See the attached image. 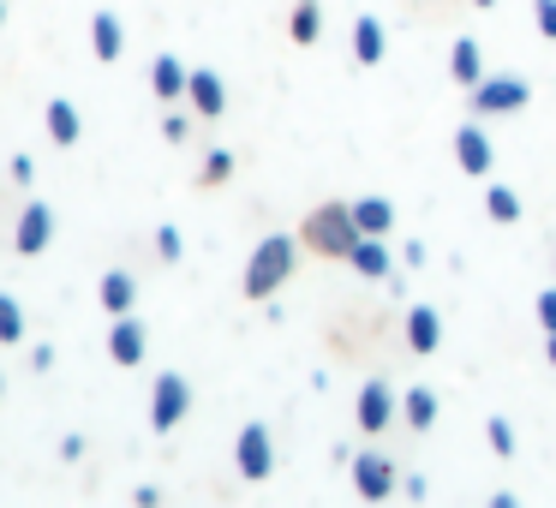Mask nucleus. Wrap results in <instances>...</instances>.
<instances>
[{"mask_svg":"<svg viewBox=\"0 0 556 508\" xmlns=\"http://www.w3.org/2000/svg\"><path fill=\"white\" fill-rule=\"evenodd\" d=\"M144 353H150V329L138 323L132 312L114 317V329H109V359L121 365V371H138V365H144Z\"/></svg>","mask_w":556,"mask_h":508,"instance_id":"10","label":"nucleus"},{"mask_svg":"<svg viewBox=\"0 0 556 508\" xmlns=\"http://www.w3.org/2000/svg\"><path fill=\"white\" fill-rule=\"evenodd\" d=\"M532 317H539V329L551 335V329H556V288H544L539 300H532Z\"/></svg>","mask_w":556,"mask_h":508,"instance_id":"29","label":"nucleus"},{"mask_svg":"<svg viewBox=\"0 0 556 508\" xmlns=\"http://www.w3.org/2000/svg\"><path fill=\"white\" fill-rule=\"evenodd\" d=\"M25 329H30V317H25V305H18V293H0V347H18Z\"/></svg>","mask_w":556,"mask_h":508,"instance_id":"24","label":"nucleus"},{"mask_svg":"<svg viewBox=\"0 0 556 508\" xmlns=\"http://www.w3.org/2000/svg\"><path fill=\"white\" fill-rule=\"evenodd\" d=\"M288 37L300 42V49H317V37H324V0H293Z\"/></svg>","mask_w":556,"mask_h":508,"instance_id":"20","label":"nucleus"},{"mask_svg":"<svg viewBox=\"0 0 556 508\" xmlns=\"http://www.w3.org/2000/svg\"><path fill=\"white\" fill-rule=\"evenodd\" d=\"M348 269H353L359 281H389V276H395V257H389V240H383V233H365V240L353 245Z\"/></svg>","mask_w":556,"mask_h":508,"instance_id":"15","label":"nucleus"},{"mask_svg":"<svg viewBox=\"0 0 556 508\" xmlns=\"http://www.w3.org/2000/svg\"><path fill=\"white\" fill-rule=\"evenodd\" d=\"M0 395H7V377H0Z\"/></svg>","mask_w":556,"mask_h":508,"instance_id":"40","label":"nucleus"},{"mask_svg":"<svg viewBox=\"0 0 556 508\" xmlns=\"http://www.w3.org/2000/svg\"><path fill=\"white\" fill-rule=\"evenodd\" d=\"M401 335H407V353L431 359V353L443 347V312H437V305H407V317H401Z\"/></svg>","mask_w":556,"mask_h":508,"instance_id":"11","label":"nucleus"},{"mask_svg":"<svg viewBox=\"0 0 556 508\" xmlns=\"http://www.w3.org/2000/svg\"><path fill=\"white\" fill-rule=\"evenodd\" d=\"M90 54H97L102 66H114L126 54V25L109 13V7H102V13H90Z\"/></svg>","mask_w":556,"mask_h":508,"instance_id":"17","label":"nucleus"},{"mask_svg":"<svg viewBox=\"0 0 556 508\" xmlns=\"http://www.w3.org/2000/svg\"><path fill=\"white\" fill-rule=\"evenodd\" d=\"M186 85H192V66L180 61V54L162 49L156 61H150V90H156L162 109H174V102H186Z\"/></svg>","mask_w":556,"mask_h":508,"instance_id":"12","label":"nucleus"},{"mask_svg":"<svg viewBox=\"0 0 556 508\" xmlns=\"http://www.w3.org/2000/svg\"><path fill=\"white\" fill-rule=\"evenodd\" d=\"M353 496L359 503H389L395 496V460L377 455V448H359L353 455Z\"/></svg>","mask_w":556,"mask_h":508,"instance_id":"7","label":"nucleus"},{"mask_svg":"<svg viewBox=\"0 0 556 508\" xmlns=\"http://www.w3.org/2000/svg\"><path fill=\"white\" fill-rule=\"evenodd\" d=\"M233 472H240L245 484H269L276 479V436H269V424H240V436H233Z\"/></svg>","mask_w":556,"mask_h":508,"instance_id":"4","label":"nucleus"},{"mask_svg":"<svg viewBox=\"0 0 556 508\" xmlns=\"http://www.w3.org/2000/svg\"><path fill=\"white\" fill-rule=\"evenodd\" d=\"M484 443H491V455H496V460H508V455H515V424H508L503 412H496V419L484 424Z\"/></svg>","mask_w":556,"mask_h":508,"instance_id":"26","label":"nucleus"},{"mask_svg":"<svg viewBox=\"0 0 556 508\" xmlns=\"http://www.w3.org/2000/svg\"><path fill=\"white\" fill-rule=\"evenodd\" d=\"M353 221H359V233H395V204H389V198H353Z\"/></svg>","mask_w":556,"mask_h":508,"instance_id":"22","label":"nucleus"},{"mask_svg":"<svg viewBox=\"0 0 556 508\" xmlns=\"http://www.w3.org/2000/svg\"><path fill=\"white\" fill-rule=\"evenodd\" d=\"M551 264H556V257H551Z\"/></svg>","mask_w":556,"mask_h":508,"instance_id":"41","label":"nucleus"},{"mask_svg":"<svg viewBox=\"0 0 556 508\" xmlns=\"http://www.w3.org/2000/svg\"><path fill=\"white\" fill-rule=\"evenodd\" d=\"M85 455V436H61V460H78Z\"/></svg>","mask_w":556,"mask_h":508,"instance_id":"33","label":"nucleus"},{"mask_svg":"<svg viewBox=\"0 0 556 508\" xmlns=\"http://www.w3.org/2000/svg\"><path fill=\"white\" fill-rule=\"evenodd\" d=\"M383 54H389L383 18H377V13H359V18H353V61H359V66H383Z\"/></svg>","mask_w":556,"mask_h":508,"instance_id":"18","label":"nucleus"},{"mask_svg":"<svg viewBox=\"0 0 556 508\" xmlns=\"http://www.w3.org/2000/svg\"><path fill=\"white\" fill-rule=\"evenodd\" d=\"M472 7H479V13H491V7H496V0H472Z\"/></svg>","mask_w":556,"mask_h":508,"instance_id":"38","label":"nucleus"},{"mask_svg":"<svg viewBox=\"0 0 556 508\" xmlns=\"http://www.w3.org/2000/svg\"><path fill=\"white\" fill-rule=\"evenodd\" d=\"M532 102V85L520 73H484L479 85H472V97H467V114L472 120H491V114H520Z\"/></svg>","mask_w":556,"mask_h":508,"instance_id":"3","label":"nucleus"},{"mask_svg":"<svg viewBox=\"0 0 556 508\" xmlns=\"http://www.w3.org/2000/svg\"><path fill=\"white\" fill-rule=\"evenodd\" d=\"M132 503H138V508H156L162 491H156V484H144V491H132Z\"/></svg>","mask_w":556,"mask_h":508,"instance_id":"35","label":"nucleus"},{"mask_svg":"<svg viewBox=\"0 0 556 508\" xmlns=\"http://www.w3.org/2000/svg\"><path fill=\"white\" fill-rule=\"evenodd\" d=\"M42 132H49V144L73 150L85 144V114H78L73 97H49V109H42Z\"/></svg>","mask_w":556,"mask_h":508,"instance_id":"13","label":"nucleus"},{"mask_svg":"<svg viewBox=\"0 0 556 508\" xmlns=\"http://www.w3.org/2000/svg\"><path fill=\"white\" fill-rule=\"evenodd\" d=\"M484 78V42H472V37H460L455 49H448V85H460V90H472Z\"/></svg>","mask_w":556,"mask_h":508,"instance_id":"19","label":"nucleus"},{"mask_svg":"<svg viewBox=\"0 0 556 508\" xmlns=\"http://www.w3.org/2000/svg\"><path fill=\"white\" fill-rule=\"evenodd\" d=\"M156 257H162V264H180V257H186V233L174 228V221H162V228H156Z\"/></svg>","mask_w":556,"mask_h":508,"instance_id":"27","label":"nucleus"},{"mask_svg":"<svg viewBox=\"0 0 556 508\" xmlns=\"http://www.w3.org/2000/svg\"><path fill=\"white\" fill-rule=\"evenodd\" d=\"M401 257H407V269H419V264H425V257H431V252H425L419 240H407V252H401Z\"/></svg>","mask_w":556,"mask_h":508,"instance_id":"36","label":"nucleus"},{"mask_svg":"<svg viewBox=\"0 0 556 508\" xmlns=\"http://www.w3.org/2000/svg\"><path fill=\"white\" fill-rule=\"evenodd\" d=\"M97 300H102V312H109V317H126L138 305V281L126 276V269H109V276H102V288H97Z\"/></svg>","mask_w":556,"mask_h":508,"instance_id":"21","label":"nucleus"},{"mask_svg":"<svg viewBox=\"0 0 556 508\" xmlns=\"http://www.w3.org/2000/svg\"><path fill=\"white\" fill-rule=\"evenodd\" d=\"M532 25L544 42H556V0H532Z\"/></svg>","mask_w":556,"mask_h":508,"instance_id":"28","label":"nucleus"},{"mask_svg":"<svg viewBox=\"0 0 556 508\" xmlns=\"http://www.w3.org/2000/svg\"><path fill=\"white\" fill-rule=\"evenodd\" d=\"M0 30H7V0H0Z\"/></svg>","mask_w":556,"mask_h":508,"instance_id":"39","label":"nucleus"},{"mask_svg":"<svg viewBox=\"0 0 556 508\" xmlns=\"http://www.w3.org/2000/svg\"><path fill=\"white\" fill-rule=\"evenodd\" d=\"M437 412H443V401H437L431 383L401 389V424H407V431H437Z\"/></svg>","mask_w":556,"mask_h":508,"instance_id":"16","label":"nucleus"},{"mask_svg":"<svg viewBox=\"0 0 556 508\" xmlns=\"http://www.w3.org/2000/svg\"><path fill=\"white\" fill-rule=\"evenodd\" d=\"M186 412H192V383H186L180 371H162L156 383H150V431H180Z\"/></svg>","mask_w":556,"mask_h":508,"instance_id":"6","label":"nucleus"},{"mask_svg":"<svg viewBox=\"0 0 556 508\" xmlns=\"http://www.w3.org/2000/svg\"><path fill=\"white\" fill-rule=\"evenodd\" d=\"M186 132H192L186 114H162V138H168V144H186Z\"/></svg>","mask_w":556,"mask_h":508,"instance_id":"30","label":"nucleus"},{"mask_svg":"<svg viewBox=\"0 0 556 508\" xmlns=\"http://www.w3.org/2000/svg\"><path fill=\"white\" fill-rule=\"evenodd\" d=\"M7 174H13V186H30V180H37V162H30V156H13V162H7Z\"/></svg>","mask_w":556,"mask_h":508,"instance_id":"31","label":"nucleus"},{"mask_svg":"<svg viewBox=\"0 0 556 508\" xmlns=\"http://www.w3.org/2000/svg\"><path fill=\"white\" fill-rule=\"evenodd\" d=\"M448 144H455V168L472 174V180H484V174L496 168V144H491V132H484L479 120H467L455 138H448Z\"/></svg>","mask_w":556,"mask_h":508,"instance_id":"8","label":"nucleus"},{"mask_svg":"<svg viewBox=\"0 0 556 508\" xmlns=\"http://www.w3.org/2000/svg\"><path fill=\"white\" fill-rule=\"evenodd\" d=\"M395 419H401V395H395V383H389V377H371V383H359V401H353V431L383 436Z\"/></svg>","mask_w":556,"mask_h":508,"instance_id":"5","label":"nucleus"},{"mask_svg":"<svg viewBox=\"0 0 556 508\" xmlns=\"http://www.w3.org/2000/svg\"><path fill=\"white\" fill-rule=\"evenodd\" d=\"M401 491H407V503H425V496H431V484H425V479H407Z\"/></svg>","mask_w":556,"mask_h":508,"instance_id":"34","label":"nucleus"},{"mask_svg":"<svg viewBox=\"0 0 556 508\" xmlns=\"http://www.w3.org/2000/svg\"><path fill=\"white\" fill-rule=\"evenodd\" d=\"M293 264H300V233H264L245 257V276H240V293L245 300H276L288 288Z\"/></svg>","mask_w":556,"mask_h":508,"instance_id":"1","label":"nucleus"},{"mask_svg":"<svg viewBox=\"0 0 556 508\" xmlns=\"http://www.w3.org/2000/svg\"><path fill=\"white\" fill-rule=\"evenodd\" d=\"M186 102H192L198 120H222V114H228V85H222V73H210V66H192Z\"/></svg>","mask_w":556,"mask_h":508,"instance_id":"14","label":"nucleus"},{"mask_svg":"<svg viewBox=\"0 0 556 508\" xmlns=\"http://www.w3.org/2000/svg\"><path fill=\"white\" fill-rule=\"evenodd\" d=\"M300 240H305V252H317V257H336V264H348V257H353V245H359L365 233H359V221H353V204H341V198H329V204L305 209V221H300Z\"/></svg>","mask_w":556,"mask_h":508,"instance_id":"2","label":"nucleus"},{"mask_svg":"<svg viewBox=\"0 0 556 508\" xmlns=\"http://www.w3.org/2000/svg\"><path fill=\"white\" fill-rule=\"evenodd\" d=\"M49 240H54V209L42 204V198H30V204L18 209V228H13L18 257H42V252H49Z\"/></svg>","mask_w":556,"mask_h":508,"instance_id":"9","label":"nucleus"},{"mask_svg":"<svg viewBox=\"0 0 556 508\" xmlns=\"http://www.w3.org/2000/svg\"><path fill=\"white\" fill-rule=\"evenodd\" d=\"M484 216H491L496 228H515V221H520V192H515V186L496 180L491 192H484Z\"/></svg>","mask_w":556,"mask_h":508,"instance_id":"23","label":"nucleus"},{"mask_svg":"<svg viewBox=\"0 0 556 508\" xmlns=\"http://www.w3.org/2000/svg\"><path fill=\"white\" fill-rule=\"evenodd\" d=\"M544 365H551V371H556V329H551V335H544Z\"/></svg>","mask_w":556,"mask_h":508,"instance_id":"37","label":"nucleus"},{"mask_svg":"<svg viewBox=\"0 0 556 508\" xmlns=\"http://www.w3.org/2000/svg\"><path fill=\"white\" fill-rule=\"evenodd\" d=\"M228 180H233V150H210L204 168H198V186H204V192H216V186H228Z\"/></svg>","mask_w":556,"mask_h":508,"instance_id":"25","label":"nucleus"},{"mask_svg":"<svg viewBox=\"0 0 556 508\" xmlns=\"http://www.w3.org/2000/svg\"><path fill=\"white\" fill-rule=\"evenodd\" d=\"M49 365H54V347H49V341H42V347H30V371H49Z\"/></svg>","mask_w":556,"mask_h":508,"instance_id":"32","label":"nucleus"}]
</instances>
